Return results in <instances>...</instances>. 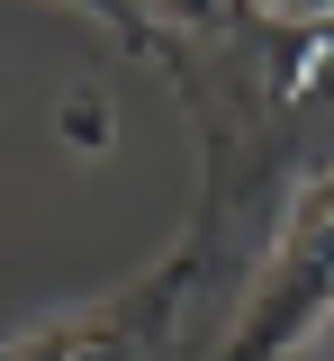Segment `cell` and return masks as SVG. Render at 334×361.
<instances>
[{
	"label": "cell",
	"instance_id": "obj_1",
	"mask_svg": "<svg viewBox=\"0 0 334 361\" xmlns=\"http://www.w3.org/2000/svg\"><path fill=\"white\" fill-rule=\"evenodd\" d=\"M73 9H91L127 54H154V45H163V37H154V18H144V0H73Z\"/></svg>",
	"mask_w": 334,
	"mask_h": 361
}]
</instances>
